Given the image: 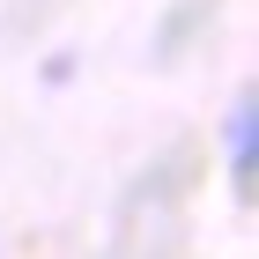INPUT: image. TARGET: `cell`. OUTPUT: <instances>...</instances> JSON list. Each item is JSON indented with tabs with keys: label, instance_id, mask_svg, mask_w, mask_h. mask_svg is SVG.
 <instances>
[{
	"label": "cell",
	"instance_id": "cell-1",
	"mask_svg": "<svg viewBox=\"0 0 259 259\" xmlns=\"http://www.w3.org/2000/svg\"><path fill=\"white\" fill-rule=\"evenodd\" d=\"M230 163H237V185L252 193V104H237V119H230Z\"/></svg>",
	"mask_w": 259,
	"mask_h": 259
}]
</instances>
